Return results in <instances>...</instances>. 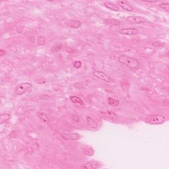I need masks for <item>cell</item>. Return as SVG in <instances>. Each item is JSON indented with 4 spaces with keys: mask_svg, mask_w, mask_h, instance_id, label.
<instances>
[{
    "mask_svg": "<svg viewBox=\"0 0 169 169\" xmlns=\"http://www.w3.org/2000/svg\"><path fill=\"white\" fill-rule=\"evenodd\" d=\"M62 138L66 140H79L81 138V136L77 133H73V132H64L61 134Z\"/></svg>",
    "mask_w": 169,
    "mask_h": 169,
    "instance_id": "cell-5",
    "label": "cell"
},
{
    "mask_svg": "<svg viewBox=\"0 0 169 169\" xmlns=\"http://www.w3.org/2000/svg\"><path fill=\"white\" fill-rule=\"evenodd\" d=\"M66 25L68 27L73 28H78L81 26V23L79 21L77 20H69L66 22Z\"/></svg>",
    "mask_w": 169,
    "mask_h": 169,
    "instance_id": "cell-11",
    "label": "cell"
},
{
    "mask_svg": "<svg viewBox=\"0 0 169 169\" xmlns=\"http://www.w3.org/2000/svg\"><path fill=\"white\" fill-rule=\"evenodd\" d=\"M117 4H118L119 6L122 7V9L125 10V11H128V12H132L134 11L133 6H132L131 4H129V3L128 1H117Z\"/></svg>",
    "mask_w": 169,
    "mask_h": 169,
    "instance_id": "cell-10",
    "label": "cell"
},
{
    "mask_svg": "<svg viewBox=\"0 0 169 169\" xmlns=\"http://www.w3.org/2000/svg\"><path fill=\"white\" fill-rule=\"evenodd\" d=\"M11 118V116H10L9 114L7 113H4L1 114L0 116V124H4L7 122V121Z\"/></svg>",
    "mask_w": 169,
    "mask_h": 169,
    "instance_id": "cell-16",
    "label": "cell"
},
{
    "mask_svg": "<svg viewBox=\"0 0 169 169\" xmlns=\"http://www.w3.org/2000/svg\"><path fill=\"white\" fill-rule=\"evenodd\" d=\"M126 21L131 24H141L147 21V19L141 16H129L126 18Z\"/></svg>",
    "mask_w": 169,
    "mask_h": 169,
    "instance_id": "cell-4",
    "label": "cell"
},
{
    "mask_svg": "<svg viewBox=\"0 0 169 169\" xmlns=\"http://www.w3.org/2000/svg\"><path fill=\"white\" fill-rule=\"evenodd\" d=\"M93 149H92L91 147H89V148H85V150H84V154L87 155L88 156H92L93 155V153H94V151H91H91H93Z\"/></svg>",
    "mask_w": 169,
    "mask_h": 169,
    "instance_id": "cell-19",
    "label": "cell"
},
{
    "mask_svg": "<svg viewBox=\"0 0 169 169\" xmlns=\"http://www.w3.org/2000/svg\"><path fill=\"white\" fill-rule=\"evenodd\" d=\"M100 167V163L96 161H91L85 163L81 166V168L86 169H97Z\"/></svg>",
    "mask_w": 169,
    "mask_h": 169,
    "instance_id": "cell-7",
    "label": "cell"
},
{
    "mask_svg": "<svg viewBox=\"0 0 169 169\" xmlns=\"http://www.w3.org/2000/svg\"><path fill=\"white\" fill-rule=\"evenodd\" d=\"M81 66H82V62H81V61L77 60V61L74 62V67H75V68L79 69V68H80V67H81Z\"/></svg>",
    "mask_w": 169,
    "mask_h": 169,
    "instance_id": "cell-20",
    "label": "cell"
},
{
    "mask_svg": "<svg viewBox=\"0 0 169 169\" xmlns=\"http://www.w3.org/2000/svg\"><path fill=\"white\" fill-rule=\"evenodd\" d=\"M159 7L161 9H163L164 10H165L166 11H168L169 10V3L168 1H165V2H163L159 4Z\"/></svg>",
    "mask_w": 169,
    "mask_h": 169,
    "instance_id": "cell-18",
    "label": "cell"
},
{
    "mask_svg": "<svg viewBox=\"0 0 169 169\" xmlns=\"http://www.w3.org/2000/svg\"><path fill=\"white\" fill-rule=\"evenodd\" d=\"M86 121H87L88 126H89L91 129H95L96 128H97V127H98L97 123L92 118H91L90 116H87Z\"/></svg>",
    "mask_w": 169,
    "mask_h": 169,
    "instance_id": "cell-13",
    "label": "cell"
},
{
    "mask_svg": "<svg viewBox=\"0 0 169 169\" xmlns=\"http://www.w3.org/2000/svg\"><path fill=\"white\" fill-rule=\"evenodd\" d=\"M92 75L93 76L98 78V79H102L103 81L107 83H110L111 81V79L109 77L107 74H106L105 72L102 71H98V70H95L92 72Z\"/></svg>",
    "mask_w": 169,
    "mask_h": 169,
    "instance_id": "cell-6",
    "label": "cell"
},
{
    "mask_svg": "<svg viewBox=\"0 0 169 169\" xmlns=\"http://www.w3.org/2000/svg\"><path fill=\"white\" fill-rule=\"evenodd\" d=\"M118 61L120 64L133 70L138 69L140 67L139 62L137 59L125 54L120 56L118 58Z\"/></svg>",
    "mask_w": 169,
    "mask_h": 169,
    "instance_id": "cell-1",
    "label": "cell"
},
{
    "mask_svg": "<svg viewBox=\"0 0 169 169\" xmlns=\"http://www.w3.org/2000/svg\"><path fill=\"white\" fill-rule=\"evenodd\" d=\"M69 99L72 103H74L79 104V105H84L83 100L81 99V98H79V97H77V96H74V95L71 96V97H69Z\"/></svg>",
    "mask_w": 169,
    "mask_h": 169,
    "instance_id": "cell-15",
    "label": "cell"
},
{
    "mask_svg": "<svg viewBox=\"0 0 169 169\" xmlns=\"http://www.w3.org/2000/svg\"><path fill=\"white\" fill-rule=\"evenodd\" d=\"M103 5L106 7V8L111 10V11L116 12L120 11L119 7L117 6L116 4L112 3V2H104Z\"/></svg>",
    "mask_w": 169,
    "mask_h": 169,
    "instance_id": "cell-12",
    "label": "cell"
},
{
    "mask_svg": "<svg viewBox=\"0 0 169 169\" xmlns=\"http://www.w3.org/2000/svg\"><path fill=\"white\" fill-rule=\"evenodd\" d=\"M0 56L1 57H3L5 54H6V51L5 50H2V49H1V50H0Z\"/></svg>",
    "mask_w": 169,
    "mask_h": 169,
    "instance_id": "cell-21",
    "label": "cell"
},
{
    "mask_svg": "<svg viewBox=\"0 0 169 169\" xmlns=\"http://www.w3.org/2000/svg\"><path fill=\"white\" fill-rule=\"evenodd\" d=\"M108 103L109 105L112 106V107H117L120 105V102L118 100H116L111 97L108 98Z\"/></svg>",
    "mask_w": 169,
    "mask_h": 169,
    "instance_id": "cell-17",
    "label": "cell"
},
{
    "mask_svg": "<svg viewBox=\"0 0 169 169\" xmlns=\"http://www.w3.org/2000/svg\"><path fill=\"white\" fill-rule=\"evenodd\" d=\"M101 116L102 118L108 121H115L117 119V114L116 113L111 112L110 110L104 111L101 112Z\"/></svg>",
    "mask_w": 169,
    "mask_h": 169,
    "instance_id": "cell-9",
    "label": "cell"
},
{
    "mask_svg": "<svg viewBox=\"0 0 169 169\" xmlns=\"http://www.w3.org/2000/svg\"><path fill=\"white\" fill-rule=\"evenodd\" d=\"M33 87V85L28 82H23L17 85L14 89V93L16 95L20 96L25 94L28 90Z\"/></svg>",
    "mask_w": 169,
    "mask_h": 169,
    "instance_id": "cell-3",
    "label": "cell"
},
{
    "mask_svg": "<svg viewBox=\"0 0 169 169\" xmlns=\"http://www.w3.org/2000/svg\"><path fill=\"white\" fill-rule=\"evenodd\" d=\"M139 33V30L136 28H122L119 30V33L122 35L127 36H134L137 35Z\"/></svg>",
    "mask_w": 169,
    "mask_h": 169,
    "instance_id": "cell-8",
    "label": "cell"
},
{
    "mask_svg": "<svg viewBox=\"0 0 169 169\" xmlns=\"http://www.w3.org/2000/svg\"><path fill=\"white\" fill-rule=\"evenodd\" d=\"M37 114H38V117L42 121H43L44 122H46V123H48V122H50V118H49V117L46 113L43 112L39 111L38 112Z\"/></svg>",
    "mask_w": 169,
    "mask_h": 169,
    "instance_id": "cell-14",
    "label": "cell"
},
{
    "mask_svg": "<svg viewBox=\"0 0 169 169\" xmlns=\"http://www.w3.org/2000/svg\"><path fill=\"white\" fill-rule=\"evenodd\" d=\"M166 120L165 116L161 114H149L145 118V122L150 125H160Z\"/></svg>",
    "mask_w": 169,
    "mask_h": 169,
    "instance_id": "cell-2",
    "label": "cell"
}]
</instances>
